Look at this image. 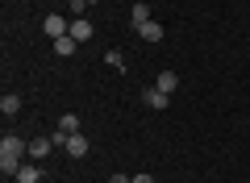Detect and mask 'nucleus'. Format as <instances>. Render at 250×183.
<instances>
[{
    "instance_id": "obj_13",
    "label": "nucleus",
    "mask_w": 250,
    "mask_h": 183,
    "mask_svg": "<svg viewBox=\"0 0 250 183\" xmlns=\"http://www.w3.org/2000/svg\"><path fill=\"white\" fill-rule=\"evenodd\" d=\"M142 21H150V4L138 0V4H134V25H142Z\"/></svg>"
},
{
    "instance_id": "obj_10",
    "label": "nucleus",
    "mask_w": 250,
    "mask_h": 183,
    "mask_svg": "<svg viewBox=\"0 0 250 183\" xmlns=\"http://www.w3.org/2000/svg\"><path fill=\"white\" fill-rule=\"evenodd\" d=\"M54 150V138H34L29 142V158H46Z\"/></svg>"
},
{
    "instance_id": "obj_16",
    "label": "nucleus",
    "mask_w": 250,
    "mask_h": 183,
    "mask_svg": "<svg viewBox=\"0 0 250 183\" xmlns=\"http://www.w3.org/2000/svg\"><path fill=\"white\" fill-rule=\"evenodd\" d=\"M134 183H154V175H146V171H138V175H134Z\"/></svg>"
},
{
    "instance_id": "obj_2",
    "label": "nucleus",
    "mask_w": 250,
    "mask_h": 183,
    "mask_svg": "<svg viewBox=\"0 0 250 183\" xmlns=\"http://www.w3.org/2000/svg\"><path fill=\"white\" fill-rule=\"evenodd\" d=\"M42 34L50 38V42H59V38H67V34H71V21H67V17H59V13H46V17H42Z\"/></svg>"
},
{
    "instance_id": "obj_4",
    "label": "nucleus",
    "mask_w": 250,
    "mask_h": 183,
    "mask_svg": "<svg viewBox=\"0 0 250 183\" xmlns=\"http://www.w3.org/2000/svg\"><path fill=\"white\" fill-rule=\"evenodd\" d=\"M134 29H138V38H142V42H150V46H154V42H163V25H159L154 17H150V21H142V25H134Z\"/></svg>"
},
{
    "instance_id": "obj_1",
    "label": "nucleus",
    "mask_w": 250,
    "mask_h": 183,
    "mask_svg": "<svg viewBox=\"0 0 250 183\" xmlns=\"http://www.w3.org/2000/svg\"><path fill=\"white\" fill-rule=\"evenodd\" d=\"M21 158H29V142H21L17 133H4V142H0V171L17 175L21 171Z\"/></svg>"
},
{
    "instance_id": "obj_8",
    "label": "nucleus",
    "mask_w": 250,
    "mask_h": 183,
    "mask_svg": "<svg viewBox=\"0 0 250 183\" xmlns=\"http://www.w3.org/2000/svg\"><path fill=\"white\" fill-rule=\"evenodd\" d=\"M54 129H59V133H67V138H71V133H80V117H75V113H62L59 121H54Z\"/></svg>"
},
{
    "instance_id": "obj_3",
    "label": "nucleus",
    "mask_w": 250,
    "mask_h": 183,
    "mask_svg": "<svg viewBox=\"0 0 250 183\" xmlns=\"http://www.w3.org/2000/svg\"><path fill=\"white\" fill-rule=\"evenodd\" d=\"M142 104L154 108V113H163V108L171 104V96H167V92H159V87H146V92H142Z\"/></svg>"
},
{
    "instance_id": "obj_9",
    "label": "nucleus",
    "mask_w": 250,
    "mask_h": 183,
    "mask_svg": "<svg viewBox=\"0 0 250 183\" xmlns=\"http://www.w3.org/2000/svg\"><path fill=\"white\" fill-rule=\"evenodd\" d=\"M154 87H159V92H167V96H171V92H175V87H179V75H175V71H159V79H154Z\"/></svg>"
},
{
    "instance_id": "obj_14",
    "label": "nucleus",
    "mask_w": 250,
    "mask_h": 183,
    "mask_svg": "<svg viewBox=\"0 0 250 183\" xmlns=\"http://www.w3.org/2000/svg\"><path fill=\"white\" fill-rule=\"evenodd\" d=\"M104 59H108V67H113V71H125V59H121V54H117V50H108Z\"/></svg>"
},
{
    "instance_id": "obj_18",
    "label": "nucleus",
    "mask_w": 250,
    "mask_h": 183,
    "mask_svg": "<svg viewBox=\"0 0 250 183\" xmlns=\"http://www.w3.org/2000/svg\"><path fill=\"white\" fill-rule=\"evenodd\" d=\"M88 4H96V0H88Z\"/></svg>"
},
{
    "instance_id": "obj_7",
    "label": "nucleus",
    "mask_w": 250,
    "mask_h": 183,
    "mask_svg": "<svg viewBox=\"0 0 250 183\" xmlns=\"http://www.w3.org/2000/svg\"><path fill=\"white\" fill-rule=\"evenodd\" d=\"M0 113H4V117H17L21 113V96H17V92H4V96H0Z\"/></svg>"
},
{
    "instance_id": "obj_11",
    "label": "nucleus",
    "mask_w": 250,
    "mask_h": 183,
    "mask_svg": "<svg viewBox=\"0 0 250 183\" xmlns=\"http://www.w3.org/2000/svg\"><path fill=\"white\" fill-rule=\"evenodd\" d=\"M71 38H75V42H88V38H92V21L75 17V21H71Z\"/></svg>"
},
{
    "instance_id": "obj_17",
    "label": "nucleus",
    "mask_w": 250,
    "mask_h": 183,
    "mask_svg": "<svg viewBox=\"0 0 250 183\" xmlns=\"http://www.w3.org/2000/svg\"><path fill=\"white\" fill-rule=\"evenodd\" d=\"M108 183H134V175H113Z\"/></svg>"
},
{
    "instance_id": "obj_15",
    "label": "nucleus",
    "mask_w": 250,
    "mask_h": 183,
    "mask_svg": "<svg viewBox=\"0 0 250 183\" xmlns=\"http://www.w3.org/2000/svg\"><path fill=\"white\" fill-rule=\"evenodd\" d=\"M83 9H88V0H71V21L83 17Z\"/></svg>"
},
{
    "instance_id": "obj_12",
    "label": "nucleus",
    "mask_w": 250,
    "mask_h": 183,
    "mask_svg": "<svg viewBox=\"0 0 250 183\" xmlns=\"http://www.w3.org/2000/svg\"><path fill=\"white\" fill-rule=\"evenodd\" d=\"M75 46H80V42L67 34V38H59V42H54V54H59V59H67V54H75Z\"/></svg>"
},
{
    "instance_id": "obj_5",
    "label": "nucleus",
    "mask_w": 250,
    "mask_h": 183,
    "mask_svg": "<svg viewBox=\"0 0 250 183\" xmlns=\"http://www.w3.org/2000/svg\"><path fill=\"white\" fill-rule=\"evenodd\" d=\"M62 150H67V154H71V158H83V154H88V150H92V142L83 138V133H71V138H67V146H62Z\"/></svg>"
},
{
    "instance_id": "obj_6",
    "label": "nucleus",
    "mask_w": 250,
    "mask_h": 183,
    "mask_svg": "<svg viewBox=\"0 0 250 183\" xmlns=\"http://www.w3.org/2000/svg\"><path fill=\"white\" fill-rule=\"evenodd\" d=\"M13 179H17V183H38V179H42V166H38V163H21V171L13 175Z\"/></svg>"
}]
</instances>
